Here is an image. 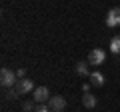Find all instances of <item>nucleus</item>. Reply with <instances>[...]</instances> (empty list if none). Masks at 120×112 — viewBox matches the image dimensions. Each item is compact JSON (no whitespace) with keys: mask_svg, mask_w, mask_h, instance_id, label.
<instances>
[{"mask_svg":"<svg viewBox=\"0 0 120 112\" xmlns=\"http://www.w3.org/2000/svg\"><path fill=\"white\" fill-rule=\"evenodd\" d=\"M0 82H2L4 88H14L16 82H18V76H16V72H12L10 68H2V72H0Z\"/></svg>","mask_w":120,"mask_h":112,"instance_id":"1","label":"nucleus"},{"mask_svg":"<svg viewBox=\"0 0 120 112\" xmlns=\"http://www.w3.org/2000/svg\"><path fill=\"white\" fill-rule=\"evenodd\" d=\"M106 62V52L102 50V48H92V52L88 54V64L92 66H100Z\"/></svg>","mask_w":120,"mask_h":112,"instance_id":"2","label":"nucleus"},{"mask_svg":"<svg viewBox=\"0 0 120 112\" xmlns=\"http://www.w3.org/2000/svg\"><path fill=\"white\" fill-rule=\"evenodd\" d=\"M16 92L18 94H28V92H34L36 90V86H34V80H30L28 76L26 78H20V80L16 82Z\"/></svg>","mask_w":120,"mask_h":112,"instance_id":"3","label":"nucleus"},{"mask_svg":"<svg viewBox=\"0 0 120 112\" xmlns=\"http://www.w3.org/2000/svg\"><path fill=\"white\" fill-rule=\"evenodd\" d=\"M106 26H108V28H118V26H120V6H114V8L108 10V14H106Z\"/></svg>","mask_w":120,"mask_h":112,"instance_id":"4","label":"nucleus"},{"mask_svg":"<svg viewBox=\"0 0 120 112\" xmlns=\"http://www.w3.org/2000/svg\"><path fill=\"white\" fill-rule=\"evenodd\" d=\"M32 96H34V102L36 104H44V102H48V100L52 98L50 90H48L46 86H36V90L32 92Z\"/></svg>","mask_w":120,"mask_h":112,"instance_id":"5","label":"nucleus"},{"mask_svg":"<svg viewBox=\"0 0 120 112\" xmlns=\"http://www.w3.org/2000/svg\"><path fill=\"white\" fill-rule=\"evenodd\" d=\"M48 106H50L52 112H64L66 110V98L64 96H52L50 100H48Z\"/></svg>","mask_w":120,"mask_h":112,"instance_id":"6","label":"nucleus"},{"mask_svg":"<svg viewBox=\"0 0 120 112\" xmlns=\"http://www.w3.org/2000/svg\"><path fill=\"white\" fill-rule=\"evenodd\" d=\"M74 70H76L78 76H84V78L92 74V72H90V64H88V60H86V62H76V68H74Z\"/></svg>","mask_w":120,"mask_h":112,"instance_id":"7","label":"nucleus"},{"mask_svg":"<svg viewBox=\"0 0 120 112\" xmlns=\"http://www.w3.org/2000/svg\"><path fill=\"white\" fill-rule=\"evenodd\" d=\"M88 78H90V84H92V86H104V74L92 72Z\"/></svg>","mask_w":120,"mask_h":112,"instance_id":"8","label":"nucleus"},{"mask_svg":"<svg viewBox=\"0 0 120 112\" xmlns=\"http://www.w3.org/2000/svg\"><path fill=\"white\" fill-rule=\"evenodd\" d=\"M82 102H84L86 108H90V110H92V108L96 106V96H94V94H90V92H84V96H82Z\"/></svg>","mask_w":120,"mask_h":112,"instance_id":"9","label":"nucleus"},{"mask_svg":"<svg viewBox=\"0 0 120 112\" xmlns=\"http://www.w3.org/2000/svg\"><path fill=\"white\" fill-rule=\"evenodd\" d=\"M110 52L112 54H120V34L110 40Z\"/></svg>","mask_w":120,"mask_h":112,"instance_id":"10","label":"nucleus"},{"mask_svg":"<svg viewBox=\"0 0 120 112\" xmlns=\"http://www.w3.org/2000/svg\"><path fill=\"white\" fill-rule=\"evenodd\" d=\"M22 108H24V112H34L36 110V104L32 102V100H26V102L22 104Z\"/></svg>","mask_w":120,"mask_h":112,"instance_id":"11","label":"nucleus"},{"mask_svg":"<svg viewBox=\"0 0 120 112\" xmlns=\"http://www.w3.org/2000/svg\"><path fill=\"white\" fill-rule=\"evenodd\" d=\"M6 98H8V100H14V98H18V92H16V88H10V90L8 92H6Z\"/></svg>","mask_w":120,"mask_h":112,"instance_id":"12","label":"nucleus"},{"mask_svg":"<svg viewBox=\"0 0 120 112\" xmlns=\"http://www.w3.org/2000/svg\"><path fill=\"white\" fill-rule=\"evenodd\" d=\"M34 112H52V110H50V106H46V104H38Z\"/></svg>","mask_w":120,"mask_h":112,"instance_id":"13","label":"nucleus"},{"mask_svg":"<svg viewBox=\"0 0 120 112\" xmlns=\"http://www.w3.org/2000/svg\"><path fill=\"white\" fill-rule=\"evenodd\" d=\"M16 76H18V78H26V70H24V68L16 70Z\"/></svg>","mask_w":120,"mask_h":112,"instance_id":"14","label":"nucleus"}]
</instances>
